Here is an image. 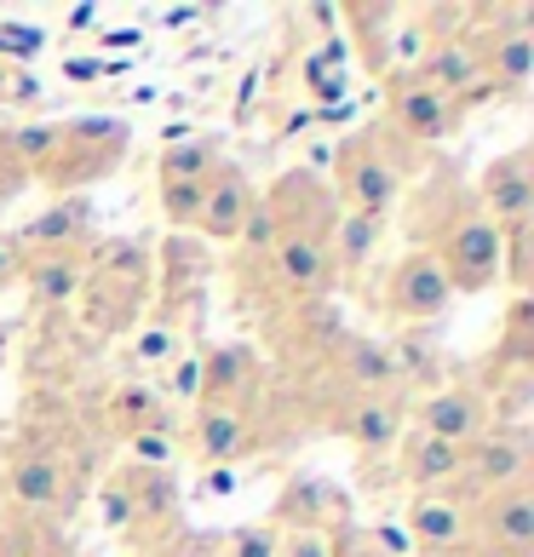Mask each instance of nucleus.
I'll return each instance as SVG.
<instances>
[{
    "mask_svg": "<svg viewBox=\"0 0 534 557\" xmlns=\"http://www.w3.org/2000/svg\"><path fill=\"white\" fill-rule=\"evenodd\" d=\"M138 357L144 362H173L178 357V334H173V327H150V334L138 339Z\"/></svg>",
    "mask_w": 534,
    "mask_h": 557,
    "instance_id": "obj_28",
    "label": "nucleus"
},
{
    "mask_svg": "<svg viewBox=\"0 0 534 557\" xmlns=\"http://www.w3.org/2000/svg\"><path fill=\"white\" fill-rule=\"evenodd\" d=\"M241 374H248V350L231 345V350H219L213 362H201V385H208V397H219L224 385H236Z\"/></svg>",
    "mask_w": 534,
    "mask_h": 557,
    "instance_id": "obj_25",
    "label": "nucleus"
},
{
    "mask_svg": "<svg viewBox=\"0 0 534 557\" xmlns=\"http://www.w3.org/2000/svg\"><path fill=\"white\" fill-rule=\"evenodd\" d=\"M311 81H316V98H327V104H339V98L351 92V81H339L327 70V58H311Z\"/></svg>",
    "mask_w": 534,
    "mask_h": 557,
    "instance_id": "obj_30",
    "label": "nucleus"
},
{
    "mask_svg": "<svg viewBox=\"0 0 534 557\" xmlns=\"http://www.w3.org/2000/svg\"><path fill=\"white\" fill-rule=\"evenodd\" d=\"M443 276L455 294H483L488 282L500 276V224L495 219H465L455 236L443 242Z\"/></svg>",
    "mask_w": 534,
    "mask_h": 557,
    "instance_id": "obj_1",
    "label": "nucleus"
},
{
    "mask_svg": "<svg viewBox=\"0 0 534 557\" xmlns=\"http://www.w3.org/2000/svg\"><path fill=\"white\" fill-rule=\"evenodd\" d=\"M70 144H127V121H110V115H87V121H75V127L64 133Z\"/></svg>",
    "mask_w": 534,
    "mask_h": 557,
    "instance_id": "obj_26",
    "label": "nucleus"
},
{
    "mask_svg": "<svg viewBox=\"0 0 534 557\" xmlns=\"http://www.w3.org/2000/svg\"><path fill=\"white\" fill-rule=\"evenodd\" d=\"M385 299H392V317H402V322H431V317H443L448 305H455V287H448L437 253H408V259L397 264L392 287H385Z\"/></svg>",
    "mask_w": 534,
    "mask_h": 557,
    "instance_id": "obj_3",
    "label": "nucleus"
},
{
    "mask_svg": "<svg viewBox=\"0 0 534 557\" xmlns=\"http://www.w3.org/2000/svg\"><path fill=\"white\" fill-rule=\"evenodd\" d=\"M17 276V242H0V282Z\"/></svg>",
    "mask_w": 534,
    "mask_h": 557,
    "instance_id": "obj_40",
    "label": "nucleus"
},
{
    "mask_svg": "<svg viewBox=\"0 0 534 557\" xmlns=\"http://www.w3.org/2000/svg\"><path fill=\"white\" fill-rule=\"evenodd\" d=\"M276 557H334V546H327V534H316V529H299L294 541H287Z\"/></svg>",
    "mask_w": 534,
    "mask_h": 557,
    "instance_id": "obj_29",
    "label": "nucleus"
},
{
    "mask_svg": "<svg viewBox=\"0 0 534 557\" xmlns=\"http://www.w3.org/2000/svg\"><path fill=\"white\" fill-rule=\"evenodd\" d=\"M392 121L408 133V138H443L455 127V98L420 87V81H408V87L392 98Z\"/></svg>",
    "mask_w": 534,
    "mask_h": 557,
    "instance_id": "obj_7",
    "label": "nucleus"
},
{
    "mask_svg": "<svg viewBox=\"0 0 534 557\" xmlns=\"http://www.w3.org/2000/svg\"><path fill=\"white\" fill-rule=\"evenodd\" d=\"M534 70V35L529 29H506L495 47H488V75H500L506 87H523Z\"/></svg>",
    "mask_w": 534,
    "mask_h": 557,
    "instance_id": "obj_18",
    "label": "nucleus"
},
{
    "mask_svg": "<svg viewBox=\"0 0 534 557\" xmlns=\"http://www.w3.org/2000/svg\"><path fill=\"white\" fill-rule=\"evenodd\" d=\"M196 443H201V460H208V466H224L231 454H241V420H236V408L213 403L208 414H201V425H196Z\"/></svg>",
    "mask_w": 534,
    "mask_h": 557,
    "instance_id": "obj_16",
    "label": "nucleus"
},
{
    "mask_svg": "<svg viewBox=\"0 0 534 557\" xmlns=\"http://www.w3.org/2000/svg\"><path fill=\"white\" fill-rule=\"evenodd\" d=\"M133 511H138V506H133V494H127V488H121V483H115V488L104 494V518H110V523H127V518H133Z\"/></svg>",
    "mask_w": 534,
    "mask_h": 557,
    "instance_id": "obj_34",
    "label": "nucleus"
},
{
    "mask_svg": "<svg viewBox=\"0 0 534 557\" xmlns=\"http://www.w3.org/2000/svg\"><path fill=\"white\" fill-rule=\"evenodd\" d=\"M276 264H282L287 287H299V294H322V282H327V247H322V236H305V231L282 236L276 242Z\"/></svg>",
    "mask_w": 534,
    "mask_h": 557,
    "instance_id": "obj_11",
    "label": "nucleus"
},
{
    "mask_svg": "<svg viewBox=\"0 0 534 557\" xmlns=\"http://www.w3.org/2000/svg\"><path fill=\"white\" fill-rule=\"evenodd\" d=\"M488 541L511 557H523L534 546V494L529 488H506L500 500L488 506Z\"/></svg>",
    "mask_w": 534,
    "mask_h": 557,
    "instance_id": "obj_10",
    "label": "nucleus"
},
{
    "mask_svg": "<svg viewBox=\"0 0 534 557\" xmlns=\"http://www.w3.org/2000/svg\"><path fill=\"white\" fill-rule=\"evenodd\" d=\"M402 529H408V541H414V546L448 552V546H460V534H465V511L455 500H443V494H420Z\"/></svg>",
    "mask_w": 534,
    "mask_h": 557,
    "instance_id": "obj_9",
    "label": "nucleus"
},
{
    "mask_svg": "<svg viewBox=\"0 0 534 557\" xmlns=\"http://www.w3.org/2000/svg\"><path fill=\"white\" fill-rule=\"evenodd\" d=\"M64 75L87 87V81H98V75H104V64H98V58H70V64H64Z\"/></svg>",
    "mask_w": 534,
    "mask_h": 557,
    "instance_id": "obj_37",
    "label": "nucleus"
},
{
    "mask_svg": "<svg viewBox=\"0 0 534 557\" xmlns=\"http://www.w3.org/2000/svg\"><path fill=\"white\" fill-rule=\"evenodd\" d=\"M374 242H380V219L351 213V219L339 224V259H345V264H368V253H374Z\"/></svg>",
    "mask_w": 534,
    "mask_h": 557,
    "instance_id": "obj_23",
    "label": "nucleus"
},
{
    "mask_svg": "<svg viewBox=\"0 0 534 557\" xmlns=\"http://www.w3.org/2000/svg\"><path fill=\"white\" fill-rule=\"evenodd\" d=\"M483 190H488V213H495V224H518L534 213V178L523 168V156H506L488 168L483 178Z\"/></svg>",
    "mask_w": 534,
    "mask_h": 557,
    "instance_id": "obj_8",
    "label": "nucleus"
},
{
    "mask_svg": "<svg viewBox=\"0 0 534 557\" xmlns=\"http://www.w3.org/2000/svg\"><path fill=\"white\" fill-rule=\"evenodd\" d=\"M339 190H345V201H351L357 213L380 219L385 208H392V196H397V161L385 156L374 138H351L339 150Z\"/></svg>",
    "mask_w": 534,
    "mask_h": 557,
    "instance_id": "obj_2",
    "label": "nucleus"
},
{
    "mask_svg": "<svg viewBox=\"0 0 534 557\" xmlns=\"http://www.w3.org/2000/svg\"><path fill=\"white\" fill-rule=\"evenodd\" d=\"M17 150H24V156H47V150H58V127H24V133H17Z\"/></svg>",
    "mask_w": 534,
    "mask_h": 557,
    "instance_id": "obj_32",
    "label": "nucleus"
},
{
    "mask_svg": "<svg viewBox=\"0 0 534 557\" xmlns=\"http://www.w3.org/2000/svg\"><path fill=\"white\" fill-rule=\"evenodd\" d=\"M196 391H201V362L184 357V362L173 368V397H196Z\"/></svg>",
    "mask_w": 534,
    "mask_h": 557,
    "instance_id": "obj_33",
    "label": "nucleus"
},
{
    "mask_svg": "<svg viewBox=\"0 0 534 557\" xmlns=\"http://www.w3.org/2000/svg\"><path fill=\"white\" fill-rule=\"evenodd\" d=\"M345 368H351V380H362V385L397 380V357L385 345H374V339H351V345H345Z\"/></svg>",
    "mask_w": 534,
    "mask_h": 557,
    "instance_id": "obj_21",
    "label": "nucleus"
},
{
    "mask_svg": "<svg viewBox=\"0 0 534 557\" xmlns=\"http://www.w3.org/2000/svg\"><path fill=\"white\" fill-rule=\"evenodd\" d=\"M208 488H213V494H231V488H236V478H231V471H213V483H208Z\"/></svg>",
    "mask_w": 534,
    "mask_h": 557,
    "instance_id": "obj_41",
    "label": "nucleus"
},
{
    "mask_svg": "<svg viewBox=\"0 0 534 557\" xmlns=\"http://www.w3.org/2000/svg\"><path fill=\"white\" fill-rule=\"evenodd\" d=\"M7 488H12L24 506L40 511V506H52L58 494H64V478H58V466L47 460V454H29V460L12 466V483H7Z\"/></svg>",
    "mask_w": 534,
    "mask_h": 557,
    "instance_id": "obj_14",
    "label": "nucleus"
},
{
    "mask_svg": "<svg viewBox=\"0 0 534 557\" xmlns=\"http://www.w3.org/2000/svg\"><path fill=\"white\" fill-rule=\"evenodd\" d=\"M397 437H402V408H397V403H385V397L357 403V414H351V443H357L362 454L397 448Z\"/></svg>",
    "mask_w": 534,
    "mask_h": 557,
    "instance_id": "obj_13",
    "label": "nucleus"
},
{
    "mask_svg": "<svg viewBox=\"0 0 534 557\" xmlns=\"http://www.w3.org/2000/svg\"><path fill=\"white\" fill-rule=\"evenodd\" d=\"M420 425H425L420 437H437V443L465 448L471 437H477V425H483V408H477V397H471V391L448 385V391H437V397H425Z\"/></svg>",
    "mask_w": 534,
    "mask_h": 557,
    "instance_id": "obj_6",
    "label": "nucleus"
},
{
    "mask_svg": "<svg viewBox=\"0 0 534 557\" xmlns=\"http://www.w3.org/2000/svg\"><path fill=\"white\" fill-rule=\"evenodd\" d=\"M156 414H161V397H156V391H144V385L115 391V403H110V420H115V425H127V431H144Z\"/></svg>",
    "mask_w": 534,
    "mask_h": 557,
    "instance_id": "obj_22",
    "label": "nucleus"
},
{
    "mask_svg": "<svg viewBox=\"0 0 534 557\" xmlns=\"http://www.w3.org/2000/svg\"><path fill=\"white\" fill-rule=\"evenodd\" d=\"M213 144L196 138V144H178V150L161 156V184H208L213 178Z\"/></svg>",
    "mask_w": 534,
    "mask_h": 557,
    "instance_id": "obj_19",
    "label": "nucleus"
},
{
    "mask_svg": "<svg viewBox=\"0 0 534 557\" xmlns=\"http://www.w3.org/2000/svg\"><path fill=\"white\" fill-rule=\"evenodd\" d=\"M460 460H465V448H455V443H437V437L408 443V471H414V483H455Z\"/></svg>",
    "mask_w": 534,
    "mask_h": 557,
    "instance_id": "obj_17",
    "label": "nucleus"
},
{
    "mask_svg": "<svg viewBox=\"0 0 534 557\" xmlns=\"http://www.w3.org/2000/svg\"><path fill=\"white\" fill-rule=\"evenodd\" d=\"M201 196H208V184H161V213H167L173 224H196Z\"/></svg>",
    "mask_w": 534,
    "mask_h": 557,
    "instance_id": "obj_24",
    "label": "nucleus"
},
{
    "mask_svg": "<svg viewBox=\"0 0 534 557\" xmlns=\"http://www.w3.org/2000/svg\"><path fill=\"white\" fill-rule=\"evenodd\" d=\"M529 466V448L518 431H506V437H483V443H465V460H460V478L471 488H511L523 478Z\"/></svg>",
    "mask_w": 534,
    "mask_h": 557,
    "instance_id": "obj_5",
    "label": "nucleus"
},
{
    "mask_svg": "<svg viewBox=\"0 0 534 557\" xmlns=\"http://www.w3.org/2000/svg\"><path fill=\"white\" fill-rule=\"evenodd\" d=\"M92 224V201L87 196H75V201H58L52 213H40L29 231H24V242H40V247H58V242H75L80 231Z\"/></svg>",
    "mask_w": 534,
    "mask_h": 557,
    "instance_id": "obj_15",
    "label": "nucleus"
},
{
    "mask_svg": "<svg viewBox=\"0 0 534 557\" xmlns=\"http://www.w3.org/2000/svg\"><path fill=\"white\" fill-rule=\"evenodd\" d=\"M477 75H483V58H477V52H465V47H443V52H431V64H420V70H414L420 87L443 92V98H455V92H477Z\"/></svg>",
    "mask_w": 534,
    "mask_h": 557,
    "instance_id": "obj_12",
    "label": "nucleus"
},
{
    "mask_svg": "<svg viewBox=\"0 0 534 557\" xmlns=\"http://www.w3.org/2000/svg\"><path fill=\"white\" fill-rule=\"evenodd\" d=\"M276 534H259V529H241L236 534V557H276Z\"/></svg>",
    "mask_w": 534,
    "mask_h": 557,
    "instance_id": "obj_31",
    "label": "nucleus"
},
{
    "mask_svg": "<svg viewBox=\"0 0 534 557\" xmlns=\"http://www.w3.org/2000/svg\"><path fill=\"white\" fill-rule=\"evenodd\" d=\"M253 208H259V201H253V190H248V178L224 168V173L208 178V196H201V219H196V224H201L213 242H236L241 231H248Z\"/></svg>",
    "mask_w": 534,
    "mask_h": 557,
    "instance_id": "obj_4",
    "label": "nucleus"
},
{
    "mask_svg": "<svg viewBox=\"0 0 534 557\" xmlns=\"http://www.w3.org/2000/svg\"><path fill=\"white\" fill-rule=\"evenodd\" d=\"M380 546H385V552H397V557L414 552V541H408V529H402V523H380Z\"/></svg>",
    "mask_w": 534,
    "mask_h": 557,
    "instance_id": "obj_35",
    "label": "nucleus"
},
{
    "mask_svg": "<svg viewBox=\"0 0 534 557\" xmlns=\"http://www.w3.org/2000/svg\"><path fill=\"white\" fill-rule=\"evenodd\" d=\"M133 454L144 466H167L173 460V437L161 425H144V431H133Z\"/></svg>",
    "mask_w": 534,
    "mask_h": 557,
    "instance_id": "obj_27",
    "label": "nucleus"
},
{
    "mask_svg": "<svg viewBox=\"0 0 534 557\" xmlns=\"http://www.w3.org/2000/svg\"><path fill=\"white\" fill-rule=\"evenodd\" d=\"M29 287H35L40 305H70L75 287H80V264L75 259H47V264H35Z\"/></svg>",
    "mask_w": 534,
    "mask_h": 557,
    "instance_id": "obj_20",
    "label": "nucleus"
},
{
    "mask_svg": "<svg viewBox=\"0 0 534 557\" xmlns=\"http://www.w3.org/2000/svg\"><path fill=\"white\" fill-rule=\"evenodd\" d=\"M0 47H17V52H35V47H40V29H17V24H7V35H0Z\"/></svg>",
    "mask_w": 534,
    "mask_h": 557,
    "instance_id": "obj_38",
    "label": "nucleus"
},
{
    "mask_svg": "<svg viewBox=\"0 0 534 557\" xmlns=\"http://www.w3.org/2000/svg\"><path fill=\"white\" fill-rule=\"evenodd\" d=\"M138 500H144V511H161V506L173 500V488H167V483H156V478H144V494H138ZM138 500H133V506H138Z\"/></svg>",
    "mask_w": 534,
    "mask_h": 557,
    "instance_id": "obj_36",
    "label": "nucleus"
},
{
    "mask_svg": "<svg viewBox=\"0 0 534 557\" xmlns=\"http://www.w3.org/2000/svg\"><path fill=\"white\" fill-rule=\"evenodd\" d=\"M248 242H271V208H253V219H248V231H241Z\"/></svg>",
    "mask_w": 534,
    "mask_h": 557,
    "instance_id": "obj_39",
    "label": "nucleus"
}]
</instances>
